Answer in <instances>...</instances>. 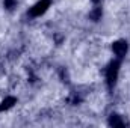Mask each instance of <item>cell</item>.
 <instances>
[{"label":"cell","mask_w":130,"mask_h":128,"mask_svg":"<svg viewBox=\"0 0 130 128\" xmlns=\"http://www.w3.org/2000/svg\"><path fill=\"white\" fill-rule=\"evenodd\" d=\"M48 6H50V0H41V2H38L32 9H30V15L38 17V15L44 14V12L47 11V8H48Z\"/></svg>","instance_id":"1"},{"label":"cell","mask_w":130,"mask_h":128,"mask_svg":"<svg viewBox=\"0 0 130 128\" xmlns=\"http://www.w3.org/2000/svg\"><path fill=\"white\" fill-rule=\"evenodd\" d=\"M118 66H120V63H118V62H113V63H110V66L107 68L106 78H107L109 86H112V84L115 83V80H117V75H118Z\"/></svg>","instance_id":"2"},{"label":"cell","mask_w":130,"mask_h":128,"mask_svg":"<svg viewBox=\"0 0 130 128\" xmlns=\"http://www.w3.org/2000/svg\"><path fill=\"white\" fill-rule=\"evenodd\" d=\"M113 53L118 56V57H123L124 54H126V51H127V44H126V41H118V42H115L113 44Z\"/></svg>","instance_id":"3"},{"label":"cell","mask_w":130,"mask_h":128,"mask_svg":"<svg viewBox=\"0 0 130 128\" xmlns=\"http://www.w3.org/2000/svg\"><path fill=\"white\" fill-rule=\"evenodd\" d=\"M14 102H15V98H12V96L6 98V99L0 104V112H2V110H6V109H9V107H12Z\"/></svg>","instance_id":"4"},{"label":"cell","mask_w":130,"mask_h":128,"mask_svg":"<svg viewBox=\"0 0 130 128\" xmlns=\"http://www.w3.org/2000/svg\"><path fill=\"white\" fill-rule=\"evenodd\" d=\"M109 124H110V125H113V127H123V125H124V122H123V121L120 119V116H117V115H113V116L110 118Z\"/></svg>","instance_id":"5"},{"label":"cell","mask_w":130,"mask_h":128,"mask_svg":"<svg viewBox=\"0 0 130 128\" xmlns=\"http://www.w3.org/2000/svg\"><path fill=\"white\" fill-rule=\"evenodd\" d=\"M100 14H101V11H100V9H97V11H95V12H94V14H92V15H91V17H92V18H94V20H97L98 17H100Z\"/></svg>","instance_id":"6"},{"label":"cell","mask_w":130,"mask_h":128,"mask_svg":"<svg viewBox=\"0 0 130 128\" xmlns=\"http://www.w3.org/2000/svg\"><path fill=\"white\" fill-rule=\"evenodd\" d=\"M12 5H14V0H6V6L8 8H11Z\"/></svg>","instance_id":"7"},{"label":"cell","mask_w":130,"mask_h":128,"mask_svg":"<svg viewBox=\"0 0 130 128\" xmlns=\"http://www.w3.org/2000/svg\"><path fill=\"white\" fill-rule=\"evenodd\" d=\"M92 2H95V3H97V2H100V0H92Z\"/></svg>","instance_id":"8"}]
</instances>
